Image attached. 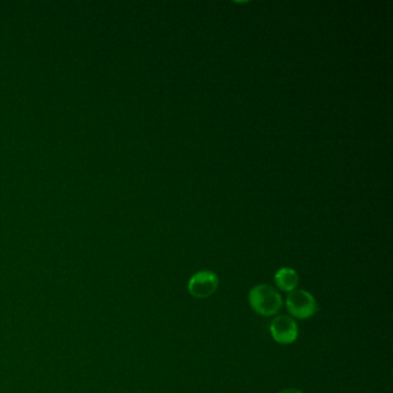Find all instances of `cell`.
I'll list each match as a JSON object with an SVG mask.
<instances>
[{
    "label": "cell",
    "mask_w": 393,
    "mask_h": 393,
    "mask_svg": "<svg viewBox=\"0 0 393 393\" xmlns=\"http://www.w3.org/2000/svg\"><path fill=\"white\" fill-rule=\"evenodd\" d=\"M248 301L253 311L265 317L275 316L283 307V298L274 286L258 284L249 291Z\"/></svg>",
    "instance_id": "6da1fadb"
},
{
    "label": "cell",
    "mask_w": 393,
    "mask_h": 393,
    "mask_svg": "<svg viewBox=\"0 0 393 393\" xmlns=\"http://www.w3.org/2000/svg\"><path fill=\"white\" fill-rule=\"evenodd\" d=\"M286 308L293 319L308 320L319 311V304L314 295L306 289H295L286 298Z\"/></svg>",
    "instance_id": "7a4b0ae2"
},
{
    "label": "cell",
    "mask_w": 393,
    "mask_h": 393,
    "mask_svg": "<svg viewBox=\"0 0 393 393\" xmlns=\"http://www.w3.org/2000/svg\"><path fill=\"white\" fill-rule=\"evenodd\" d=\"M219 277L211 270L197 271L188 280V292L195 299H206L218 289Z\"/></svg>",
    "instance_id": "3957f363"
},
{
    "label": "cell",
    "mask_w": 393,
    "mask_h": 393,
    "mask_svg": "<svg viewBox=\"0 0 393 393\" xmlns=\"http://www.w3.org/2000/svg\"><path fill=\"white\" fill-rule=\"evenodd\" d=\"M270 335L280 345H291L299 337L298 323L289 315H278L270 323Z\"/></svg>",
    "instance_id": "277c9868"
},
{
    "label": "cell",
    "mask_w": 393,
    "mask_h": 393,
    "mask_svg": "<svg viewBox=\"0 0 393 393\" xmlns=\"http://www.w3.org/2000/svg\"><path fill=\"white\" fill-rule=\"evenodd\" d=\"M274 279L278 289L283 292L291 293L298 289L300 276L292 267H283L276 271Z\"/></svg>",
    "instance_id": "5b68a950"
},
{
    "label": "cell",
    "mask_w": 393,
    "mask_h": 393,
    "mask_svg": "<svg viewBox=\"0 0 393 393\" xmlns=\"http://www.w3.org/2000/svg\"><path fill=\"white\" fill-rule=\"evenodd\" d=\"M278 393H304V391L299 390V389H294V387H289V389H284L280 390Z\"/></svg>",
    "instance_id": "8992f818"
}]
</instances>
